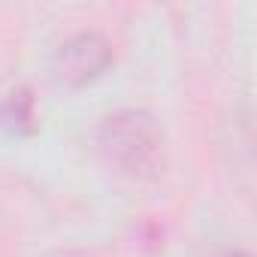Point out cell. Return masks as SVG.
Here are the masks:
<instances>
[{
  "label": "cell",
  "mask_w": 257,
  "mask_h": 257,
  "mask_svg": "<svg viewBox=\"0 0 257 257\" xmlns=\"http://www.w3.org/2000/svg\"><path fill=\"white\" fill-rule=\"evenodd\" d=\"M97 149L124 176H152L164 164V127L149 109H121L100 121Z\"/></svg>",
  "instance_id": "1"
},
{
  "label": "cell",
  "mask_w": 257,
  "mask_h": 257,
  "mask_svg": "<svg viewBox=\"0 0 257 257\" xmlns=\"http://www.w3.org/2000/svg\"><path fill=\"white\" fill-rule=\"evenodd\" d=\"M115 61L112 43L100 31H76L70 34L52 55V73L58 82L79 88L100 79Z\"/></svg>",
  "instance_id": "2"
},
{
  "label": "cell",
  "mask_w": 257,
  "mask_h": 257,
  "mask_svg": "<svg viewBox=\"0 0 257 257\" xmlns=\"http://www.w3.org/2000/svg\"><path fill=\"white\" fill-rule=\"evenodd\" d=\"M4 121L13 124V127L28 124V131L34 127V124H31V121H34V103H31L28 91H19V94H13V97L4 103Z\"/></svg>",
  "instance_id": "3"
},
{
  "label": "cell",
  "mask_w": 257,
  "mask_h": 257,
  "mask_svg": "<svg viewBox=\"0 0 257 257\" xmlns=\"http://www.w3.org/2000/svg\"><path fill=\"white\" fill-rule=\"evenodd\" d=\"M221 257H251L248 251H242V248H233V251H224Z\"/></svg>",
  "instance_id": "4"
}]
</instances>
